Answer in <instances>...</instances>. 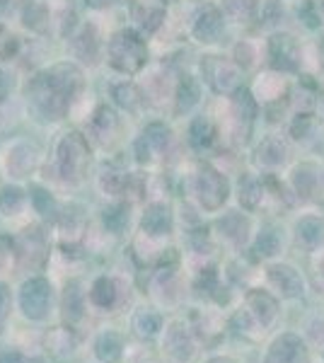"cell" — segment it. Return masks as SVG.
Wrapping results in <instances>:
<instances>
[{
  "instance_id": "obj_15",
  "label": "cell",
  "mask_w": 324,
  "mask_h": 363,
  "mask_svg": "<svg viewBox=\"0 0 324 363\" xmlns=\"http://www.w3.org/2000/svg\"><path fill=\"white\" fill-rule=\"evenodd\" d=\"M20 201H22V191H17V189H5L3 196H0V206L5 211H15L20 206Z\"/></svg>"
},
{
  "instance_id": "obj_8",
  "label": "cell",
  "mask_w": 324,
  "mask_h": 363,
  "mask_svg": "<svg viewBox=\"0 0 324 363\" xmlns=\"http://www.w3.org/2000/svg\"><path fill=\"white\" fill-rule=\"evenodd\" d=\"M143 228L152 235H162L169 230V211L164 206H152L143 218Z\"/></svg>"
},
{
  "instance_id": "obj_12",
  "label": "cell",
  "mask_w": 324,
  "mask_h": 363,
  "mask_svg": "<svg viewBox=\"0 0 324 363\" xmlns=\"http://www.w3.org/2000/svg\"><path fill=\"white\" fill-rule=\"evenodd\" d=\"M216 32H218V17H216V13H208L206 17H201V22H199V27H196L199 37L208 39V37H213Z\"/></svg>"
},
{
  "instance_id": "obj_18",
  "label": "cell",
  "mask_w": 324,
  "mask_h": 363,
  "mask_svg": "<svg viewBox=\"0 0 324 363\" xmlns=\"http://www.w3.org/2000/svg\"><path fill=\"white\" fill-rule=\"evenodd\" d=\"M300 228H305V230H310V233H305V235H303L305 240H317V238L322 235V233H317V230H322V228L317 225V223H312V220H305V223L300 225Z\"/></svg>"
},
{
  "instance_id": "obj_5",
  "label": "cell",
  "mask_w": 324,
  "mask_h": 363,
  "mask_svg": "<svg viewBox=\"0 0 324 363\" xmlns=\"http://www.w3.org/2000/svg\"><path fill=\"white\" fill-rule=\"evenodd\" d=\"M85 143H82V138H78L73 133V136H68L66 140L61 143V167L63 172H66V177H78L82 162H85Z\"/></svg>"
},
{
  "instance_id": "obj_14",
  "label": "cell",
  "mask_w": 324,
  "mask_h": 363,
  "mask_svg": "<svg viewBox=\"0 0 324 363\" xmlns=\"http://www.w3.org/2000/svg\"><path fill=\"white\" fill-rule=\"evenodd\" d=\"M126 220H128V216L123 208H111L104 213V223H107L111 230H121V228L126 225Z\"/></svg>"
},
{
  "instance_id": "obj_10",
  "label": "cell",
  "mask_w": 324,
  "mask_h": 363,
  "mask_svg": "<svg viewBox=\"0 0 324 363\" xmlns=\"http://www.w3.org/2000/svg\"><path fill=\"white\" fill-rule=\"evenodd\" d=\"M167 351L179 361L189 359V356H191V342H189V337L184 335V330H172V332H169Z\"/></svg>"
},
{
  "instance_id": "obj_6",
  "label": "cell",
  "mask_w": 324,
  "mask_h": 363,
  "mask_svg": "<svg viewBox=\"0 0 324 363\" xmlns=\"http://www.w3.org/2000/svg\"><path fill=\"white\" fill-rule=\"evenodd\" d=\"M269 277H271V284L279 289V294H284L288 298L303 294V279H300L298 274H296V269H291V267H274Z\"/></svg>"
},
{
  "instance_id": "obj_3",
  "label": "cell",
  "mask_w": 324,
  "mask_h": 363,
  "mask_svg": "<svg viewBox=\"0 0 324 363\" xmlns=\"http://www.w3.org/2000/svg\"><path fill=\"white\" fill-rule=\"evenodd\" d=\"M276 301L264 291H255V294L247 296V310H245V320H252L259 330H267L271 322L276 320Z\"/></svg>"
},
{
  "instance_id": "obj_13",
  "label": "cell",
  "mask_w": 324,
  "mask_h": 363,
  "mask_svg": "<svg viewBox=\"0 0 324 363\" xmlns=\"http://www.w3.org/2000/svg\"><path fill=\"white\" fill-rule=\"evenodd\" d=\"M135 327H138V332H143V335H155V332L160 330V318H155V315H138Z\"/></svg>"
},
{
  "instance_id": "obj_4",
  "label": "cell",
  "mask_w": 324,
  "mask_h": 363,
  "mask_svg": "<svg viewBox=\"0 0 324 363\" xmlns=\"http://www.w3.org/2000/svg\"><path fill=\"white\" fill-rule=\"evenodd\" d=\"M267 363H308V349L296 335H284L274 342Z\"/></svg>"
},
{
  "instance_id": "obj_19",
  "label": "cell",
  "mask_w": 324,
  "mask_h": 363,
  "mask_svg": "<svg viewBox=\"0 0 324 363\" xmlns=\"http://www.w3.org/2000/svg\"><path fill=\"white\" fill-rule=\"evenodd\" d=\"M0 363H25V359H22L20 354H5L3 359H0Z\"/></svg>"
},
{
  "instance_id": "obj_1",
  "label": "cell",
  "mask_w": 324,
  "mask_h": 363,
  "mask_svg": "<svg viewBox=\"0 0 324 363\" xmlns=\"http://www.w3.org/2000/svg\"><path fill=\"white\" fill-rule=\"evenodd\" d=\"M111 63L119 70H128V73L138 70L140 63H143V44H140V39L131 32L119 34L111 42Z\"/></svg>"
},
{
  "instance_id": "obj_7",
  "label": "cell",
  "mask_w": 324,
  "mask_h": 363,
  "mask_svg": "<svg viewBox=\"0 0 324 363\" xmlns=\"http://www.w3.org/2000/svg\"><path fill=\"white\" fill-rule=\"evenodd\" d=\"M201 199H206V206H218L220 199H225V184L220 177H216V172H206L201 177Z\"/></svg>"
},
{
  "instance_id": "obj_16",
  "label": "cell",
  "mask_w": 324,
  "mask_h": 363,
  "mask_svg": "<svg viewBox=\"0 0 324 363\" xmlns=\"http://www.w3.org/2000/svg\"><path fill=\"white\" fill-rule=\"evenodd\" d=\"M13 51H15V39L10 37L3 27H0V61H3V58H8Z\"/></svg>"
},
{
  "instance_id": "obj_2",
  "label": "cell",
  "mask_w": 324,
  "mask_h": 363,
  "mask_svg": "<svg viewBox=\"0 0 324 363\" xmlns=\"http://www.w3.org/2000/svg\"><path fill=\"white\" fill-rule=\"evenodd\" d=\"M49 298L51 289L44 279H32L29 284H25V289H22V310H25L27 318H44L46 308H49Z\"/></svg>"
},
{
  "instance_id": "obj_17",
  "label": "cell",
  "mask_w": 324,
  "mask_h": 363,
  "mask_svg": "<svg viewBox=\"0 0 324 363\" xmlns=\"http://www.w3.org/2000/svg\"><path fill=\"white\" fill-rule=\"evenodd\" d=\"M8 306H10L8 289H5V286H0V325H3L5 315H8Z\"/></svg>"
},
{
  "instance_id": "obj_11",
  "label": "cell",
  "mask_w": 324,
  "mask_h": 363,
  "mask_svg": "<svg viewBox=\"0 0 324 363\" xmlns=\"http://www.w3.org/2000/svg\"><path fill=\"white\" fill-rule=\"evenodd\" d=\"M97 354L99 359H104L107 363H114L121 356V339L116 335H104L97 342Z\"/></svg>"
},
{
  "instance_id": "obj_20",
  "label": "cell",
  "mask_w": 324,
  "mask_h": 363,
  "mask_svg": "<svg viewBox=\"0 0 324 363\" xmlns=\"http://www.w3.org/2000/svg\"><path fill=\"white\" fill-rule=\"evenodd\" d=\"M211 363H233L230 359H216V361H211Z\"/></svg>"
},
{
  "instance_id": "obj_9",
  "label": "cell",
  "mask_w": 324,
  "mask_h": 363,
  "mask_svg": "<svg viewBox=\"0 0 324 363\" xmlns=\"http://www.w3.org/2000/svg\"><path fill=\"white\" fill-rule=\"evenodd\" d=\"M92 303L99 308H109L111 303H114V298H116V289H114V281L111 279H99L95 286H92Z\"/></svg>"
}]
</instances>
